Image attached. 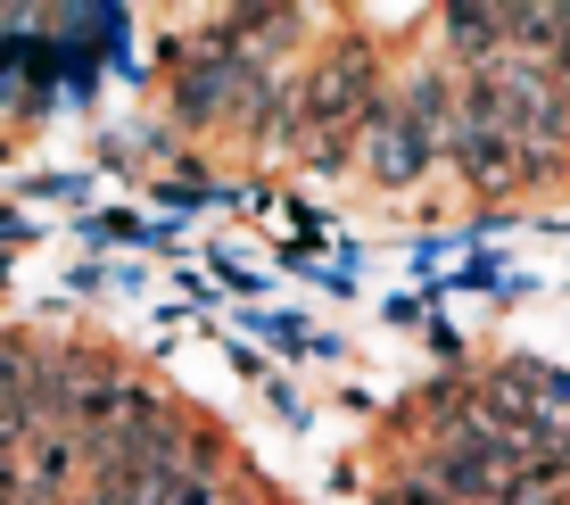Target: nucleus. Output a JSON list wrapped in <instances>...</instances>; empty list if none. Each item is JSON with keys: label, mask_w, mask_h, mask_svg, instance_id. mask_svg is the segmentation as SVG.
I'll use <instances>...</instances> for the list:
<instances>
[{"label": "nucleus", "mask_w": 570, "mask_h": 505, "mask_svg": "<svg viewBox=\"0 0 570 505\" xmlns=\"http://www.w3.org/2000/svg\"><path fill=\"white\" fill-rule=\"evenodd\" d=\"M298 108H306L323 133L364 125V116H372V58H364V50L323 58V67H314V84H298Z\"/></svg>", "instance_id": "f257e3e1"}]
</instances>
